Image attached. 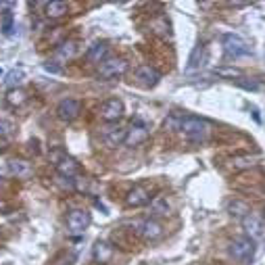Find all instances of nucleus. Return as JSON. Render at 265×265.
I'll use <instances>...</instances> for the list:
<instances>
[{"instance_id": "1", "label": "nucleus", "mask_w": 265, "mask_h": 265, "mask_svg": "<svg viewBox=\"0 0 265 265\" xmlns=\"http://www.w3.org/2000/svg\"><path fill=\"white\" fill-rule=\"evenodd\" d=\"M180 130L184 132V136L190 140V142H207L209 136H211V126L207 124L205 119L200 117H182L180 121Z\"/></svg>"}, {"instance_id": "2", "label": "nucleus", "mask_w": 265, "mask_h": 265, "mask_svg": "<svg viewBox=\"0 0 265 265\" xmlns=\"http://www.w3.org/2000/svg\"><path fill=\"white\" fill-rule=\"evenodd\" d=\"M128 71V61L126 59H121V57H109L107 61H103L98 67V77L100 79H117L121 77Z\"/></svg>"}, {"instance_id": "3", "label": "nucleus", "mask_w": 265, "mask_h": 265, "mask_svg": "<svg viewBox=\"0 0 265 265\" xmlns=\"http://www.w3.org/2000/svg\"><path fill=\"white\" fill-rule=\"evenodd\" d=\"M221 44H223V53H226V57H230V59H240V57H247L251 53L247 40L240 38L238 34H226L221 38Z\"/></svg>"}, {"instance_id": "4", "label": "nucleus", "mask_w": 265, "mask_h": 265, "mask_svg": "<svg viewBox=\"0 0 265 265\" xmlns=\"http://www.w3.org/2000/svg\"><path fill=\"white\" fill-rule=\"evenodd\" d=\"M228 251H230V255L236 261H249L253 255H255V244H253L251 238L240 236V238H234L230 242V249Z\"/></svg>"}, {"instance_id": "5", "label": "nucleus", "mask_w": 265, "mask_h": 265, "mask_svg": "<svg viewBox=\"0 0 265 265\" xmlns=\"http://www.w3.org/2000/svg\"><path fill=\"white\" fill-rule=\"evenodd\" d=\"M132 228H134L132 232L140 234L144 240H157L163 236V226L157 219H142V221L132 223Z\"/></svg>"}, {"instance_id": "6", "label": "nucleus", "mask_w": 265, "mask_h": 265, "mask_svg": "<svg viewBox=\"0 0 265 265\" xmlns=\"http://www.w3.org/2000/svg\"><path fill=\"white\" fill-rule=\"evenodd\" d=\"M90 213L84 211V209H73L67 215V228L71 234H81L88 226H90Z\"/></svg>"}, {"instance_id": "7", "label": "nucleus", "mask_w": 265, "mask_h": 265, "mask_svg": "<svg viewBox=\"0 0 265 265\" xmlns=\"http://www.w3.org/2000/svg\"><path fill=\"white\" fill-rule=\"evenodd\" d=\"M121 115H124V103H121L119 98H109L100 105V117L105 121H109V124L121 119Z\"/></svg>"}, {"instance_id": "8", "label": "nucleus", "mask_w": 265, "mask_h": 265, "mask_svg": "<svg viewBox=\"0 0 265 265\" xmlns=\"http://www.w3.org/2000/svg\"><path fill=\"white\" fill-rule=\"evenodd\" d=\"M207 63V46L205 44H197L195 48H192V53L188 57V65H186V73H197V71L202 69V65Z\"/></svg>"}, {"instance_id": "9", "label": "nucleus", "mask_w": 265, "mask_h": 265, "mask_svg": "<svg viewBox=\"0 0 265 265\" xmlns=\"http://www.w3.org/2000/svg\"><path fill=\"white\" fill-rule=\"evenodd\" d=\"M150 200H152V197H150V188L138 184V186H134V188H132V190L128 192L126 205H128V207H142V205H148Z\"/></svg>"}, {"instance_id": "10", "label": "nucleus", "mask_w": 265, "mask_h": 265, "mask_svg": "<svg viewBox=\"0 0 265 265\" xmlns=\"http://www.w3.org/2000/svg\"><path fill=\"white\" fill-rule=\"evenodd\" d=\"M79 111H81L79 100H75V98H65V100H61V103H59L57 115H59V119H63V121H73L79 115Z\"/></svg>"}, {"instance_id": "11", "label": "nucleus", "mask_w": 265, "mask_h": 265, "mask_svg": "<svg viewBox=\"0 0 265 265\" xmlns=\"http://www.w3.org/2000/svg\"><path fill=\"white\" fill-rule=\"evenodd\" d=\"M242 228H244V232H247V238H251V240L259 238L263 234V219H261V215H257V213L251 211L247 217H242Z\"/></svg>"}, {"instance_id": "12", "label": "nucleus", "mask_w": 265, "mask_h": 265, "mask_svg": "<svg viewBox=\"0 0 265 265\" xmlns=\"http://www.w3.org/2000/svg\"><path fill=\"white\" fill-rule=\"evenodd\" d=\"M136 79L142 88H155L161 79V73L157 69H152L150 65H142L138 71H136Z\"/></svg>"}, {"instance_id": "13", "label": "nucleus", "mask_w": 265, "mask_h": 265, "mask_svg": "<svg viewBox=\"0 0 265 265\" xmlns=\"http://www.w3.org/2000/svg\"><path fill=\"white\" fill-rule=\"evenodd\" d=\"M146 140H148V128L138 121V124H134L128 130V136H126L124 144L126 146H138V144H142V142H146Z\"/></svg>"}, {"instance_id": "14", "label": "nucleus", "mask_w": 265, "mask_h": 265, "mask_svg": "<svg viewBox=\"0 0 265 265\" xmlns=\"http://www.w3.org/2000/svg\"><path fill=\"white\" fill-rule=\"evenodd\" d=\"M113 244L107 242V240H98L94 244V251H92V257L98 265H107L111 259H113Z\"/></svg>"}, {"instance_id": "15", "label": "nucleus", "mask_w": 265, "mask_h": 265, "mask_svg": "<svg viewBox=\"0 0 265 265\" xmlns=\"http://www.w3.org/2000/svg\"><path fill=\"white\" fill-rule=\"evenodd\" d=\"M55 167L59 171V176H65V178H75L79 173V163L71 157H63Z\"/></svg>"}, {"instance_id": "16", "label": "nucleus", "mask_w": 265, "mask_h": 265, "mask_svg": "<svg viewBox=\"0 0 265 265\" xmlns=\"http://www.w3.org/2000/svg\"><path fill=\"white\" fill-rule=\"evenodd\" d=\"M126 136H128V130H124V128H111V130L105 132L103 140H105V144H107L109 148H115V146H119V144H124V142H126Z\"/></svg>"}, {"instance_id": "17", "label": "nucleus", "mask_w": 265, "mask_h": 265, "mask_svg": "<svg viewBox=\"0 0 265 265\" xmlns=\"http://www.w3.org/2000/svg\"><path fill=\"white\" fill-rule=\"evenodd\" d=\"M8 169H11V173L15 178H19V180H25V178H29L32 176V163H27V161H23V159H13V161H8Z\"/></svg>"}, {"instance_id": "18", "label": "nucleus", "mask_w": 265, "mask_h": 265, "mask_svg": "<svg viewBox=\"0 0 265 265\" xmlns=\"http://www.w3.org/2000/svg\"><path fill=\"white\" fill-rule=\"evenodd\" d=\"M107 53H109V46L105 42H96V44H92V46L88 48L86 59L90 61V63H103V61L109 59Z\"/></svg>"}, {"instance_id": "19", "label": "nucleus", "mask_w": 265, "mask_h": 265, "mask_svg": "<svg viewBox=\"0 0 265 265\" xmlns=\"http://www.w3.org/2000/svg\"><path fill=\"white\" fill-rule=\"evenodd\" d=\"M77 55V42H73V40H67V42H61L57 46V61H71Z\"/></svg>"}, {"instance_id": "20", "label": "nucleus", "mask_w": 265, "mask_h": 265, "mask_svg": "<svg viewBox=\"0 0 265 265\" xmlns=\"http://www.w3.org/2000/svg\"><path fill=\"white\" fill-rule=\"evenodd\" d=\"M228 213L232 217H238V219H242V217H247L249 213H251V209H249V205L244 200H240V199H232L230 202H228Z\"/></svg>"}, {"instance_id": "21", "label": "nucleus", "mask_w": 265, "mask_h": 265, "mask_svg": "<svg viewBox=\"0 0 265 265\" xmlns=\"http://www.w3.org/2000/svg\"><path fill=\"white\" fill-rule=\"evenodd\" d=\"M67 11H69L67 2H46L44 4V15L48 19H59V17L67 15Z\"/></svg>"}, {"instance_id": "22", "label": "nucleus", "mask_w": 265, "mask_h": 265, "mask_svg": "<svg viewBox=\"0 0 265 265\" xmlns=\"http://www.w3.org/2000/svg\"><path fill=\"white\" fill-rule=\"evenodd\" d=\"M25 100H27V92H25V90H21V88H11V90H8L6 103L11 105V107H21Z\"/></svg>"}, {"instance_id": "23", "label": "nucleus", "mask_w": 265, "mask_h": 265, "mask_svg": "<svg viewBox=\"0 0 265 265\" xmlns=\"http://www.w3.org/2000/svg\"><path fill=\"white\" fill-rule=\"evenodd\" d=\"M150 211H152V215H167V200L163 199V197H155L150 200Z\"/></svg>"}, {"instance_id": "24", "label": "nucleus", "mask_w": 265, "mask_h": 265, "mask_svg": "<svg viewBox=\"0 0 265 265\" xmlns=\"http://www.w3.org/2000/svg\"><path fill=\"white\" fill-rule=\"evenodd\" d=\"M234 84H236L238 88L251 90V92H255V90H259V81H255V79H249V77H238V79H234Z\"/></svg>"}, {"instance_id": "25", "label": "nucleus", "mask_w": 265, "mask_h": 265, "mask_svg": "<svg viewBox=\"0 0 265 265\" xmlns=\"http://www.w3.org/2000/svg\"><path fill=\"white\" fill-rule=\"evenodd\" d=\"M21 77H23V71H21V69H19V71H17V69H13L11 73L6 75V79H4V81H6V86H15V84H19V81H21Z\"/></svg>"}, {"instance_id": "26", "label": "nucleus", "mask_w": 265, "mask_h": 265, "mask_svg": "<svg viewBox=\"0 0 265 265\" xmlns=\"http://www.w3.org/2000/svg\"><path fill=\"white\" fill-rule=\"evenodd\" d=\"M13 130H15V126L11 124V121H6V119H0V136L8 138V136L13 134Z\"/></svg>"}, {"instance_id": "27", "label": "nucleus", "mask_w": 265, "mask_h": 265, "mask_svg": "<svg viewBox=\"0 0 265 265\" xmlns=\"http://www.w3.org/2000/svg\"><path fill=\"white\" fill-rule=\"evenodd\" d=\"M2 34L4 36H11L13 34V15L6 13L4 19H2Z\"/></svg>"}, {"instance_id": "28", "label": "nucleus", "mask_w": 265, "mask_h": 265, "mask_svg": "<svg viewBox=\"0 0 265 265\" xmlns=\"http://www.w3.org/2000/svg\"><path fill=\"white\" fill-rule=\"evenodd\" d=\"M59 184L67 188V190H73L75 188V180L73 178H65V176H59Z\"/></svg>"}, {"instance_id": "29", "label": "nucleus", "mask_w": 265, "mask_h": 265, "mask_svg": "<svg viewBox=\"0 0 265 265\" xmlns=\"http://www.w3.org/2000/svg\"><path fill=\"white\" fill-rule=\"evenodd\" d=\"M44 69H46V71H53V73H57V71H59V67H57V65H53V63H50V61H48V63L44 65Z\"/></svg>"}, {"instance_id": "30", "label": "nucleus", "mask_w": 265, "mask_h": 265, "mask_svg": "<svg viewBox=\"0 0 265 265\" xmlns=\"http://www.w3.org/2000/svg\"><path fill=\"white\" fill-rule=\"evenodd\" d=\"M253 119L257 121V124H259V121H261V117H259V113H257V109H253Z\"/></svg>"}, {"instance_id": "31", "label": "nucleus", "mask_w": 265, "mask_h": 265, "mask_svg": "<svg viewBox=\"0 0 265 265\" xmlns=\"http://www.w3.org/2000/svg\"><path fill=\"white\" fill-rule=\"evenodd\" d=\"M0 73H2V71H0Z\"/></svg>"}]
</instances>
